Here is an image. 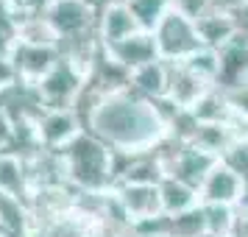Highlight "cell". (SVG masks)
<instances>
[{
  "mask_svg": "<svg viewBox=\"0 0 248 237\" xmlns=\"http://www.w3.org/2000/svg\"><path fill=\"white\" fill-rule=\"evenodd\" d=\"M131 237H140V235H134V232H131Z\"/></svg>",
  "mask_w": 248,
  "mask_h": 237,
  "instance_id": "obj_31",
  "label": "cell"
},
{
  "mask_svg": "<svg viewBox=\"0 0 248 237\" xmlns=\"http://www.w3.org/2000/svg\"><path fill=\"white\" fill-rule=\"evenodd\" d=\"M154 39H156L159 59L170 62V64L187 62L192 53H198L203 47L201 36H198V28H195V20L176 12V9H170L165 14V20L154 28Z\"/></svg>",
  "mask_w": 248,
  "mask_h": 237,
  "instance_id": "obj_3",
  "label": "cell"
},
{
  "mask_svg": "<svg viewBox=\"0 0 248 237\" xmlns=\"http://www.w3.org/2000/svg\"><path fill=\"white\" fill-rule=\"evenodd\" d=\"M195 28H198V36H201V45L209 47V50H220L226 42H232L237 36L232 17L215 14V12L201 14V17L195 20Z\"/></svg>",
  "mask_w": 248,
  "mask_h": 237,
  "instance_id": "obj_17",
  "label": "cell"
},
{
  "mask_svg": "<svg viewBox=\"0 0 248 237\" xmlns=\"http://www.w3.org/2000/svg\"><path fill=\"white\" fill-rule=\"evenodd\" d=\"M237 212L248 215V181H243V190H240V198H237Z\"/></svg>",
  "mask_w": 248,
  "mask_h": 237,
  "instance_id": "obj_29",
  "label": "cell"
},
{
  "mask_svg": "<svg viewBox=\"0 0 248 237\" xmlns=\"http://www.w3.org/2000/svg\"><path fill=\"white\" fill-rule=\"evenodd\" d=\"M87 79H90L87 70L76 67L67 59H59L56 67L36 84L39 101L45 109H76L81 92L87 87Z\"/></svg>",
  "mask_w": 248,
  "mask_h": 237,
  "instance_id": "obj_4",
  "label": "cell"
},
{
  "mask_svg": "<svg viewBox=\"0 0 248 237\" xmlns=\"http://www.w3.org/2000/svg\"><path fill=\"white\" fill-rule=\"evenodd\" d=\"M84 131L76 109H45L36 120V142L45 151H62Z\"/></svg>",
  "mask_w": 248,
  "mask_h": 237,
  "instance_id": "obj_7",
  "label": "cell"
},
{
  "mask_svg": "<svg viewBox=\"0 0 248 237\" xmlns=\"http://www.w3.org/2000/svg\"><path fill=\"white\" fill-rule=\"evenodd\" d=\"M17 70H14V64L9 62V59H0V92L9 90L12 84H17Z\"/></svg>",
  "mask_w": 248,
  "mask_h": 237,
  "instance_id": "obj_27",
  "label": "cell"
},
{
  "mask_svg": "<svg viewBox=\"0 0 248 237\" xmlns=\"http://www.w3.org/2000/svg\"><path fill=\"white\" fill-rule=\"evenodd\" d=\"M20 42L23 45H42V47H59V34L47 23L45 14H25L20 20Z\"/></svg>",
  "mask_w": 248,
  "mask_h": 237,
  "instance_id": "obj_18",
  "label": "cell"
},
{
  "mask_svg": "<svg viewBox=\"0 0 248 237\" xmlns=\"http://www.w3.org/2000/svg\"><path fill=\"white\" fill-rule=\"evenodd\" d=\"M201 206H203V221H206V235L232 237L237 221L234 206H220V204H201Z\"/></svg>",
  "mask_w": 248,
  "mask_h": 237,
  "instance_id": "obj_20",
  "label": "cell"
},
{
  "mask_svg": "<svg viewBox=\"0 0 248 237\" xmlns=\"http://www.w3.org/2000/svg\"><path fill=\"white\" fill-rule=\"evenodd\" d=\"M0 192L14 198H31V181L25 170V157L17 151H0Z\"/></svg>",
  "mask_w": 248,
  "mask_h": 237,
  "instance_id": "obj_15",
  "label": "cell"
},
{
  "mask_svg": "<svg viewBox=\"0 0 248 237\" xmlns=\"http://www.w3.org/2000/svg\"><path fill=\"white\" fill-rule=\"evenodd\" d=\"M17 45H20V17L0 6V59L12 62Z\"/></svg>",
  "mask_w": 248,
  "mask_h": 237,
  "instance_id": "obj_21",
  "label": "cell"
},
{
  "mask_svg": "<svg viewBox=\"0 0 248 237\" xmlns=\"http://www.w3.org/2000/svg\"><path fill=\"white\" fill-rule=\"evenodd\" d=\"M170 64V62H168ZM209 90H215L212 84H206L198 79L187 64H170V87H168V103L176 109H195V103L201 101Z\"/></svg>",
  "mask_w": 248,
  "mask_h": 237,
  "instance_id": "obj_11",
  "label": "cell"
},
{
  "mask_svg": "<svg viewBox=\"0 0 248 237\" xmlns=\"http://www.w3.org/2000/svg\"><path fill=\"white\" fill-rule=\"evenodd\" d=\"M215 87L226 95L248 87V39L234 36L217 50V81Z\"/></svg>",
  "mask_w": 248,
  "mask_h": 237,
  "instance_id": "obj_8",
  "label": "cell"
},
{
  "mask_svg": "<svg viewBox=\"0 0 248 237\" xmlns=\"http://www.w3.org/2000/svg\"><path fill=\"white\" fill-rule=\"evenodd\" d=\"M128 9L134 14L137 25H140L142 31H148V34H154V28H156V25L165 20V14L173 9V0H131Z\"/></svg>",
  "mask_w": 248,
  "mask_h": 237,
  "instance_id": "obj_19",
  "label": "cell"
},
{
  "mask_svg": "<svg viewBox=\"0 0 248 237\" xmlns=\"http://www.w3.org/2000/svg\"><path fill=\"white\" fill-rule=\"evenodd\" d=\"M168 87H170V64L162 62V59L131 73V90L154 103L168 101Z\"/></svg>",
  "mask_w": 248,
  "mask_h": 237,
  "instance_id": "obj_14",
  "label": "cell"
},
{
  "mask_svg": "<svg viewBox=\"0 0 248 237\" xmlns=\"http://www.w3.org/2000/svg\"><path fill=\"white\" fill-rule=\"evenodd\" d=\"M84 131L95 134L120 157L154 154L170 134L162 103L137 95L131 87L103 95L84 117Z\"/></svg>",
  "mask_w": 248,
  "mask_h": 237,
  "instance_id": "obj_1",
  "label": "cell"
},
{
  "mask_svg": "<svg viewBox=\"0 0 248 237\" xmlns=\"http://www.w3.org/2000/svg\"><path fill=\"white\" fill-rule=\"evenodd\" d=\"M173 9L192 17V20H198L201 14L209 12V0H173Z\"/></svg>",
  "mask_w": 248,
  "mask_h": 237,
  "instance_id": "obj_25",
  "label": "cell"
},
{
  "mask_svg": "<svg viewBox=\"0 0 248 237\" xmlns=\"http://www.w3.org/2000/svg\"><path fill=\"white\" fill-rule=\"evenodd\" d=\"M229 170H234L243 181H248V131H240L234 137V142L226 148V154L220 157Z\"/></svg>",
  "mask_w": 248,
  "mask_h": 237,
  "instance_id": "obj_22",
  "label": "cell"
},
{
  "mask_svg": "<svg viewBox=\"0 0 248 237\" xmlns=\"http://www.w3.org/2000/svg\"><path fill=\"white\" fill-rule=\"evenodd\" d=\"M243 190V179L234 170H229L223 162H217L215 170L203 179V184L198 187V198L201 204H220V206H237Z\"/></svg>",
  "mask_w": 248,
  "mask_h": 237,
  "instance_id": "obj_12",
  "label": "cell"
},
{
  "mask_svg": "<svg viewBox=\"0 0 248 237\" xmlns=\"http://www.w3.org/2000/svg\"><path fill=\"white\" fill-rule=\"evenodd\" d=\"M237 128H240V126H237ZM240 131H248V128H240Z\"/></svg>",
  "mask_w": 248,
  "mask_h": 237,
  "instance_id": "obj_30",
  "label": "cell"
},
{
  "mask_svg": "<svg viewBox=\"0 0 248 237\" xmlns=\"http://www.w3.org/2000/svg\"><path fill=\"white\" fill-rule=\"evenodd\" d=\"M59 59H62L59 47L23 45V42H20L17 50H14V56H12V64H14V70H17V79L23 81V84L36 87V84L59 64Z\"/></svg>",
  "mask_w": 248,
  "mask_h": 237,
  "instance_id": "obj_10",
  "label": "cell"
},
{
  "mask_svg": "<svg viewBox=\"0 0 248 237\" xmlns=\"http://www.w3.org/2000/svg\"><path fill=\"white\" fill-rule=\"evenodd\" d=\"M103 53L112 59L114 64H120L123 70L134 73V70L145 67L151 62L159 59L156 50V39L148 31H137L134 36H128L123 42H114V45H103Z\"/></svg>",
  "mask_w": 248,
  "mask_h": 237,
  "instance_id": "obj_9",
  "label": "cell"
},
{
  "mask_svg": "<svg viewBox=\"0 0 248 237\" xmlns=\"http://www.w3.org/2000/svg\"><path fill=\"white\" fill-rule=\"evenodd\" d=\"M45 17L59 34V42L98 34V9L90 0H50Z\"/></svg>",
  "mask_w": 248,
  "mask_h": 237,
  "instance_id": "obj_5",
  "label": "cell"
},
{
  "mask_svg": "<svg viewBox=\"0 0 248 237\" xmlns=\"http://www.w3.org/2000/svg\"><path fill=\"white\" fill-rule=\"evenodd\" d=\"M114 201L125 215V221L134 226L151 223L162 218V195H159V184H117L114 187Z\"/></svg>",
  "mask_w": 248,
  "mask_h": 237,
  "instance_id": "obj_6",
  "label": "cell"
},
{
  "mask_svg": "<svg viewBox=\"0 0 248 237\" xmlns=\"http://www.w3.org/2000/svg\"><path fill=\"white\" fill-rule=\"evenodd\" d=\"M159 195H162V212L168 215V218L190 212V209H195V206L201 204L195 187H190V184H184V181H179V179H170V176L162 179Z\"/></svg>",
  "mask_w": 248,
  "mask_h": 237,
  "instance_id": "obj_16",
  "label": "cell"
},
{
  "mask_svg": "<svg viewBox=\"0 0 248 237\" xmlns=\"http://www.w3.org/2000/svg\"><path fill=\"white\" fill-rule=\"evenodd\" d=\"M137 31H142L137 25L134 14L128 6H106L98 12V39L101 45H114V42H123L128 36H134Z\"/></svg>",
  "mask_w": 248,
  "mask_h": 237,
  "instance_id": "obj_13",
  "label": "cell"
},
{
  "mask_svg": "<svg viewBox=\"0 0 248 237\" xmlns=\"http://www.w3.org/2000/svg\"><path fill=\"white\" fill-rule=\"evenodd\" d=\"M67 184L76 192H112L117 184V154L95 134L81 131L62 151Z\"/></svg>",
  "mask_w": 248,
  "mask_h": 237,
  "instance_id": "obj_2",
  "label": "cell"
},
{
  "mask_svg": "<svg viewBox=\"0 0 248 237\" xmlns=\"http://www.w3.org/2000/svg\"><path fill=\"white\" fill-rule=\"evenodd\" d=\"M229 103H232V112H234V120L240 128H248V87L240 92H232L229 95Z\"/></svg>",
  "mask_w": 248,
  "mask_h": 237,
  "instance_id": "obj_24",
  "label": "cell"
},
{
  "mask_svg": "<svg viewBox=\"0 0 248 237\" xmlns=\"http://www.w3.org/2000/svg\"><path fill=\"white\" fill-rule=\"evenodd\" d=\"M248 0H209V12L215 14H226V17H234Z\"/></svg>",
  "mask_w": 248,
  "mask_h": 237,
  "instance_id": "obj_26",
  "label": "cell"
},
{
  "mask_svg": "<svg viewBox=\"0 0 248 237\" xmlns=\"http://www.w3.org/2000/svg\"><path fill=\"white\" fill-rule=\"evenodd\" d=\"M181 64H187L198 79H203L206 84L215 87V81H217V50L201 47L198 53H192V56L187 59V62H181Z\"/></svg>",
  "mask_w": 248,
  "mask_h": 237,
  "instance_id": "obj_23",
  "label": "cell"
},
{
  "mask_svg": "<svg viewBox=\"0 0 248 237\" xmlns=\"http://www.w3.org/2000/svg\"><path fill=\"white\" fill-rule=\"evenodd\" d=\"M232 23H234L237 36H246V39H248V3L234 14V17H232Z\"/></svg>",
  "mask_w": 248,
  "mask_h": 237,
  "instance_id": "obj_28",
  "label": "cell"
}]
</instances>
